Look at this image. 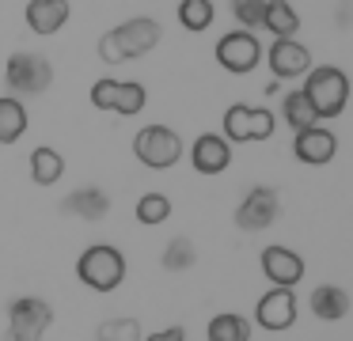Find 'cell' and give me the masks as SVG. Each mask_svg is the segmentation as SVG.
Masks as SVG:
<instances>
[{
	"label": "cell",
	"mask_w": 353,
	"mask_h": 341,
	"mask_svg": "<svg viewBox=\"0 0 353 341\" xmlns=\"http://www.w3.org/2000/svg\"><path fill=\"white\" fill-rule=\"evenodd\" d=\"M304 99L312 103L315 118H338L350 106V76L338 65H319L304 72Z\"/></svg>",
	"instance_id": "2"
},
{
	"label": "cell",
	"mask_w": 353,
	"mask_h": 341,
	"mask_svg": "<svg viewBox=\"0 0 353 341\" xmlns=\"http://www.w3.org/2000/svg\"><path fill=\"white\" fill-rule=\"evenodd\" d=\"M145 103H148V91L137 80H110V76H103V80L92 83L95 110H114L122 118H133V114L145 110Z\"/></svg>",
	"instance_id": "8"
},
{
	"label": "cell",
	"mask_w": 353,
	"mask_h": 341,
	"mask_svg": "<svg viewBox=\"0 0 353 341\" xmlns=\"http://www.w3.org/2000/svg\"><path fill=\"white\" fill-rule=\"evenodd\" d=\"M307 303H312V315L323 318V322H338V318L350 315V292L338 285H319Z\"/></svg>",
	"instance_id": "18"
},
{
	"label": "cell",
	"mask_w": 353,
	"mask_h": 341,
	"mask_svg": "<svg viewBox=\"0 0 353 341\" xmlns=\"http://www.w3.org/2000/svg\"><path fill=\"white\" fill-rule=\"evenodd\" d=\"M163 269L171 273H183V269H194V262H198V250H194V242L186 239V235H175V239L163 247Z\"/></svg>",
	"instance_id": "25"
},
{
	"label": "cell",
	"mask_w": 353,
	"mask_h": 341,
	"mask_svg": "<svg viewBox=\"0 0 353 341\" xmlns=\"http://www.w3.org/2000/svg\"><path fill=\"white\" fill-rule=\"evenodd\" d=\"M77 277L84 280L92 292H114L125 280V254L110 242H95L77 258Z\"/></svg>",
	"instance_id": "3"
},
{
	"label": "cell",
	"mask_w": 353,
	"mask_h": 341,
	"mask_svg": "<svg viewBox=\"0 0 353 341\" xmlns=\"http://www.w3.org/2000/svg\"><path fill=\"white\" fill-rule=\"evenodd\" d=\"M54 322V307L39 296H19L8 307V330H4V341H42Z\"/></svg>",
	"instance_id": "5"
},
{
	"label": "cell",
	"mask_w": 353,
	"mask_h": 341,
	"mask_svg": "<svg viewBox=\"0 0 353 341\" xmlns=\"http://www.w3.org/2000/svg\"><path fill=\"white\" fill-rule=\"evenodd\" d=\"M23 15H27V27H31L34 34L50 38V34H57V30L69 23L72 8H69V0H31Z\"/></svg>",
	"instance_id": "16"
},
{
	"label": "cell",
	"mask_w": 353,
	"mask_h": 341,
	"mask_svg": "<svg viewBox=\"0 0 353 341\" xmlns=\"http://www.w3.org/2000/svg\"><path fill=\"white\" fill-rule=\"evenodd\" d=\"M171 216V201L163 194H145L137 201V220L145 227H156V224H163V220Z\"/></svg>",
	"instance_id": "26"
},
{
	"label": "cell",
	"mask_w": 353,
	"mask_h": 341,
	"mask_svg": "<svg viewBox=\"0 0 353 341\" xmlns=\"http://www.w3.org/2000/svg\"><path fill=\"white\" fill-rule=\"evenodd\" d=\"M183 136L175 133V129L168 125H145L137 136H133V156L141 159L145 167H152V171H168V167H175L179 159H183Z\"/></svg>",
	"instance_id": "4"
},
{
	"label": "cell",
	"mask_w": 353,
	"mask_h": 341,
	"mask_svg": "<svg viewBox=\"0 0 353 341\" xmlns=\"http://www.w3.org/2000/svg\"><path fill=\"white\" fill-rule=\"evenodd\" d=\"M99 341H141V322L137 318H107L99 326Z\"/></svg>",
	"instance_id": "27"
},
{
	"label": "cell",
	"mask_w": 353,
	"mask_h": 341,
	"mask_svg": "<svg viewBox=\"0 0 353 341\" xmlns=\"http://www.w3.org/2000/svg\"><path fill=\"white\" fill-rule=\"evenodd\" d=\"M262 27L274 38H296L300 30V15L289 0H266V12H262Z\"/></svg>",
	"instance_id": "19"
},
{
	"label": "cell",
	"mask_w": 353,
	"mask_h": 341,
	"mask_svg": "<svg viewBox=\"0 0 353 341\" xmlns=\"http://www.w3.org/2000/svg\"><path fill=\"white\" fill-rule=\"evenodd\" d=\"M4 83L12 87V95H42V91L54 83V65H50L42 53L19 50V53H12V57H8Z\"/></svg>",
	"instance_id": "6"
},
{
	"label": "cell",
	"mask_w": 353,
	"mask_h": 341,
	"mask_svg": "<svg viewBox=\"0 0 353 341\" xmlns=\"http://www.w3.org/2000/svg\"><path fill=\"white\" fill-rule=\"evenodd\" d=\"M216 61H221L224 72L247 76V72H254L259 61H262V42L254 38V30H243V27L228 30V34L216 42Z\"/></svg>",
	"instance_id": "9"
},
{
	"label": "cell",
	"mask_w": 353,
	"mask_h": 341,
	"mask_svg": "<svg viewBox=\"0 0 353 341\" xmlns=\"http://www.w3.org/2000/svg\"><path fill=\"white\" fill-rule=\"evenodd\" d=\"M266 61H270V72H274L277 80H296V76H304L307 68H312V53H307V45H300L296 38H274Z\"/></svg>",
	"instance_id": "14"
},
{
	"label": "cell",
	"mask_w": 353,
	"mask_h": 341,
	"mask_svg": "<svg viewBox=\"0 0 353 341\" xmlns=\"http://www.w3.org/2000/svg\"><path fill=\"white\" fill-rule=\"evenodd\" d=\"M27 133V106L16 95L0 99V144H16Z\"/></svg>",
	"instance_id": "21"
},
{
	"label": "cell",
	"mask_w": 353,
	"mask_h": 341,
	"mask_svg": "<svg viewBox=\"0 0 353 341\" xmlns=\"http://www.w3.org/2000/svg\"><path fill=\"white\" fill-rule=\"evenodd\" d=\"M277 212H281V197H277V189L274 186H254L251 194L239 201L236 224H239V231H266V227L277 220Z\"/></svg>",
	"instance_id": "10"
},
{
	"label": "cell",
	"mask_w": 353,
	"mask_h": 341,
	"mask_svg": "<svg viewBox=\"0 0 353 341\" xmlns=\"http://www.w3.org/2000/svg\"><path fill=\"white\" fill-rule=\"evenodd\" d=\"M213 19H216L213 0H179V23H183L186 30L201 34V30L213 27Z\"/></svg>",
	"instance_id": "24"
},
{
	"label": "cell",
	"mask_w": 353,
	"mask_h": 341,
	"mask_svg": "<svg viewBox=\"0 0 353 341\" xmlns=\"http://www.w3.org/2000/svg\"><path fill=\"white\" fill-rule=\"evenodd\" d=\"M190 163L198 174H221L232 163V144L221 133H201L190 148Z\"/></svg>",
	"instance_id": "15"
},
{
	"label": "cell",
	"mask_w": 353,
	"mask_h": 341,
	"mask_svg": "<svg viewBox=\"0 0 353 341\" xmlns=\"http://www.w3.org/2000/svg\"><path fill=\"white\" fill-rule=\"evenodd\" d=\"M254 322L262 326V330H289L292 322H296V296H292V288H270L266 296L259 300V307H254Z\"/></svg>",
	"instance_id": "11"
},
{
	"label": "cell",
	"mask_w": 353,
	"mask_h": 341,
	"mask_svg": "<svg viewBox=\"0 0 353 341\" xmlns=\"http://www.w3.org/2000/svg\"><path fill=\"white\" fill-rule=\"evenodd\" d=\"M281 118H285V125L289 129H312V125H319V118H315V110H312V103L304 99V91H289V95L281 99Z\"/></svg>",
	"instance_id": "23"
},
{
	"label": "cell",
	"mask_w": 353,
	"mask_h": 341,
	"mask_svg": "<svg viewBox=\"0 0 353 341\" xmlns=\"http://www.w3.org/2000/svg\"><path fill=\"white\" fill-rule=\"evenodd\" d=\"M209 341H251V322L236 311H221V315L209 318V330H205Z\"/></svg>",
	"instance_id": "22"
},
{
	"label": "cell",
	"mask_w": 353,
	"mask_h": 341,
	"mask_svg": "<svg viewBox=\"0 0 353 341\" xmlns=\"http://www.w3.org/2000/svg\"><path fill=\"white\" fill-rule=\"evenodd\" d=\"M292 156L307 167H323L338 156V136L323 125H312V129H300L296 141H292Z\"/></svg>",
	"instance_id": "13"
},
{
	"label": "cell",
	"mask_w": 353,
	"mask_h": 341,
	"mask_svg": "<svg viewBox=\"0 0 353 341\" xmlns=\"http://www.w3.org/2000/svg\"><path fill=\"white\" fill-rule=\"evenodd\" d=\"M277 118L266 106H247V103H232L224 110V141L228 144H247V141H270L274 136Z\"/></svg>",
	"instance_id": "7"
},
{
	"label": "cell",
	"mask_w": 353,
	"mask_h": 341,
	"mask_svg": "<svg viewBox=\"0 0 353 341\" xmlns=\"http://www.w3.org/2000/svg\"><path fill=\"white\" fill-rule=\"evenodd\" d=\"M259 262H262L266 280H274L277 288H296L304 280V258L289 247H266Z\"/></svg>",
	"instance_id": "12"
},
{
	"label": "cell",
	"mask_w": 353,
	"mask_h": 341,
	"mask_svg": "<svg viewBox=\"0 0 353 341\" xmlns=\"http://www.w3.org/2000/svg\"><path fill=\"white\" fill-rule=\"evenodd\" d=\"M61 209L69 212V216H77V220H103L110 212V197L103 194L99 186H80L61 201Z\"/></svg>",
	"instance_id": "17"
},
{
	"label": "cell",
	"mask_w": 353,
	"mask_h": 341,
	"mask_svg": "<svg viewBox=\"0 0 353 341\" xmlns=\"http://www.w3.org/2000/svg\"><path fill=\"white\" fill-rule=\"evenodd\" d=\"M160 38H163V30L152 15H133V19L110 27L99 38V57L107 65H125V61H137L145 53H152L160 45Z\"/></svg>",
	"instance_id": "1"
},
{
	"label": "cell",
	"mask_w": 353,
	"mask_h": 341,
	"mask_svg": "<svg viewBox=\"0 0 353 341\" xmlns=\"http://www.w3.org/2000/svg\"><path fill=\"white\" fill-rule=\"evenodd\" d=\"M65 174V159L57 148H50V144H39V148L31 152V178L39 182V186H54V182H61Z\"/></svg>",
	"instance_id": "20"
},
{
	"label": "cell",
	"mask_w": 353,
	"mask_h": 341,
	"mask_svg": "<svg viewBox=\"0 0 353 341\" xmlns=\"http://www.w3.org/2000/svg\"><path fill=\"white\" fill-rule=\"evenodd\" d=\"M262 12H266V0H232V15L239 19L243 30H259L262 27Z\"/></svg>",
	"instance_id": "28"
},
{
	"label": "cell",
	"mask_w": 353,
	"mask_h": 341,
	"mask_svg": "<svg viewBox=\"0 0 353 341\" xmlns=\"http://www.w3.org/2000/svg\"><path fill=\"white\" fill-rule=\"evenodd\" d=\"M141 341H186V330L183 326H168V330H156V333H148V338H141Z\"/></svg>",
	"instance_id": "29"
}]
</instances>
